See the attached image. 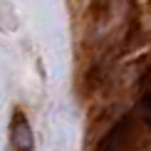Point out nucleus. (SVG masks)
Returning a JSON list of instances; mask_svg holds the SVG:
<instances>
[{
  "label": "nucleus",
  "instance_id": "1",
  "mask_svg": "<svg viewBox=\"0 0 151 151\" xmlns=\"http://www.w3.org/2000/svg\"><path fill=\"white\" fill-rule=\"evenodd\" d=\"M10 141L15 144V149H20V151H30V149H32V131H30L27 116H25L22 111H15V114H12Z\"/></svg>",
  "mask_w": 151,
  "mask_h": 151
}]
</instances>
